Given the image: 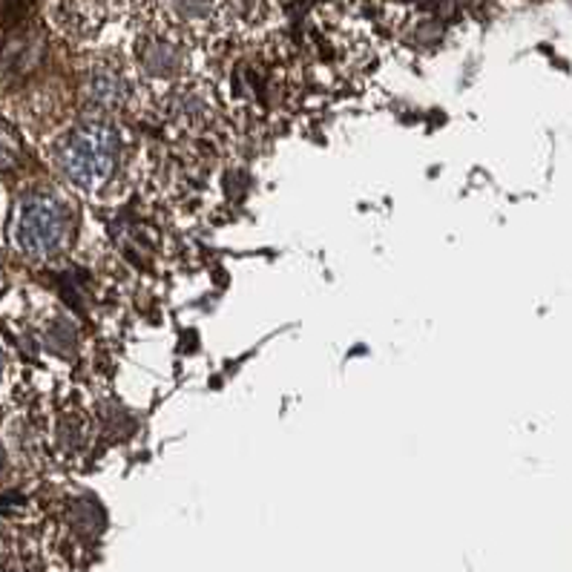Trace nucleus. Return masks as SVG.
I'll return each mask as SVG.
<instances>
[{"label":"nucleus","instance_id":"1","mask_svg":"<svg viewBox=\"0 0 572 572\" xmlns=\"http://www.w3.org/2000/svg\"><path fill=\"white\" fill-rule=\"evenodd\" d=\"M49 159L78 194L103 196L121 179L127 165V136L112 118H81L52 141Z\"/></svg>","mask_w":572,"mask_h":572},{"label":"nucleus","instance_id":"2","mask_svg":"<svg viewBox=\"0 0 572 572\" xmlns=\"http://www.w3.org/2000/svg\"><path fill=\"white\" fill-rule=\"evenodd\" d=\"M76 230V214L63 194L49 187H32L18 199L12 214V245L34 263L56 259L69 248Z\"/></svg>","mask_w":572,"mask_h":572},{"label":"nucleus","instance_id":"3","mask_svg":"<svg viewBox=\"0 0 572 572\" xmlns=\"http://www.w3.org/2000/svg\"><path fill=\"white\" fill-rule=\"evenodd\" d=\"M81 96L92 110V116L112 118L118 112L130 110L132 101L138 98V87L121 63L101 58V61L83 69Z\"/></svg>","mask_w":572,"mask_h":572},{"label":"nucleus","instance_id":"4","mask_svg":"<svg viewBox=\"0 0 572 572\" xmlns=\"http://www.w3.org/2000/svg\"><path fill=\"white\" fill-rule=\"evenodd\" d=\"M136 67L138 78H145L150 83L172 87L185 83L187 72V49L181 38L172 29H150L138 38L136 47Z\"/></svg>","mask_w":572,"mask_h":572},{"label":"nucleus","instance_id":"5","mask_svg":"<svg viewBox=\"0 0 572 572\" xmlns=\"http://www.w3.org/2000/svg\"><path fill=\"white\" fill-rule=\"evenodd\" d=\"M56 443L67 452V455H78L81 448H87V443H90V423H87V414L81 412L58 414Z\"/></svg>","mask_w":572,"mask_h":572},{"label":"nucleus","instance_id":"6","mask_svg":"<svg viewBox=\"0 0 572 572\" xmlns=\"http://www.w3.org/2000/svg\"><path fill=\"white\" fill-rule=\"evenodd\" d=\"M167 7H170V14L176 18L179 23H210L214 18V0H167Z\"/></svg>","mask_w":572,"mask_h":572},{"label":"nucleus","instance_id":"7","mask_svg":"<svg viewBox=\"0 0 572 572\" xmlns=\"http://www.w3.org/2000/svg\"><path fill=\"white\" fill-rule=\"evenodd\" d=\"M21 156L23 150L18 136H14V132L0 121V170H12V167H18Z\"/></svg>","mask_w":572,"mask_h":572},{"label":"nucleus","instance_id":"8","mask_svg":"<svg viewBox=\"0 0 572 572\" xmlns=\"http://www.w3.org/2000/svg\"><path fill=\"white\" fill-rule=\"evenodd\" d=\"M7 368H9L7 348H3V345H0V386H3V379H7Z\"/></svg>","mask_w":572,"mask_h":572},{"label":"nucleus","instance_id":"9","mask_svg":"<svg viewBox=\"0 0 572 572\" xmlns=\"http://www.w3.org/2000/svg\"><path fill=\"white\" fill-rule=\"evenodd\" d=\"M7 446H3V441H0V475L7 472Z\"/></svg>","mask_w":572,"mask_h":572},{"label":"nucleus","instance_id":"10","mask_svg":"<svg viewBox=\"0 0 572 572\" xmlns=\"http://www.w3.org/2000/svg\"><path fill=\"white\" fill-rule=\"evenodd\" d=\"M3 288H7V276H3V268H0V294H3Z\"/></svg>","mask_w":572,"mask_h":572}]
</instances>
